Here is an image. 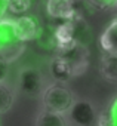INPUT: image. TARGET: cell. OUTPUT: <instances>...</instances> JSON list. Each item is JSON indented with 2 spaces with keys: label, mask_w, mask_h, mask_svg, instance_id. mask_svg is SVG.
Wrapping results in <instances>:
<instances>
[{
  "label": "cell",
  "mask_w": 117,
  "mask_h": 126,
  "mask_svg": "<svg viewBox=\"0 0 117 126\" xmlns=\"http://www.w3.org/2000/svg\"><path fill=\"white\" fill-rule=\"evenodd\" d=\"M73 102H74V94L64 82L50 83L42 91V104L43 108L46 110L65 114Z\"/></svg>",
  "instance_id": "6da1fadb"
},
{
  "label": "cell",
  "mask_w": 117,
  "mask_h": 126,
  "mask_svg": "<svg viewBox=\"0 0 117 126\" xmlns=\"http://www.w3.org/2000/svg\"><path fill=\"white\" fill-rule=\"evenodd\" d=\"M68 113V123L77 125V126H89L96 122V110L92 105V102L86 99H74L71 104Z\"/></svg>",
  "instance_id": "7a4b0ae2"
},
{
  "label": "cell",
  "mask_w": 117,
  "mask_h": 126,
  "mask_svg": "<svg viewBox=\"0 0 117 126\" xmlns=\"http://www.w3.org/2000/svg\"><path fill=\"white\" fill-rule=\"evenodd\" d=\"M61 56H64L73 68V73L74 76H79V74H83L88 68V56H89V52L86 49V46H83L80 42L74 40L71 45H68L67 47L62 49L61 52Z\"/></svg>",
  "instance_id": "3957f363"
},
{
  "label": "cell",
  "mask_w": 117,
  "mask_h": 126,
  "mask_svg": "<svg viewBox=\"0 0 117 126\" xmlns=\"http://www.w3.org/2000/svg\"><path fill=\"white\" fill-rule=\"evenodd\" d=\"M44 80L42 73L34 67H24L19 71V89L25 95H39L42 94Z\"/></svg>",
  "instance_id": "277c9868"
},
{
  "label": "cell",
  "mask_w": 117,
  "mask_h": 126,
  "mask_svg": "<svg viewBox=\"0 0 117 126\" xmlns=\"http://www.w3.org/2000/svg\"><path fill=\"white\" fill-rule=\"evenodd\" d=\"M14 24H15L16 37L22 43L33 42L40 34V24L36 16L24 14V15H19L16 19H14Z\"/></svg>",
  "instance_id": "5b68a950"
},
{
  "label": "cell",
  "mask_w": 117,
  "mask_h": 126,
  "mask_svg": "<svg viewBox=\"0 0 117 126\" xmlns=\"http://www.w3.org/2000/svg\"><path fill=\"white\" fill-rule=\"evenodd\" d=\"M46 11L49 16H52L53 19H62V21L74 19L77 15L76 0H47Z\"/></svg>",
  "instance_id": "8992f818"
},
{
  "label": "cell",
  "mask_w": 117,
  "mask_h": 126,
  "mask_svg": "<svg viewBox=\"0 0 117 126\" xmlns=\"http://www.w3.org/2000/svg\"><path fill=\"white\" fill-rule=\"evenodd\" d=\"M49 71H50V76L55 82H68L71 77H74V73H73V68L70 65V62L61 56V55H56L49 64Z\"/></svg>",
  "instance_id": "52a82bcc"
},
{
  "label": "cell",
  "mask_w": 117,
  "mask_h": 126,
  "mask_svg": "<svg viewBox=\"0 0 117 126\" xmlns=\"http://www.w3.org/2000/svg\"><path fill=\"white\" fill-rule=\"evenodd\" d=\"M99 46L104 53L117 55V18H114L99 37Z\"/></svg>",
  "instance_id": "ba28073f"
},
{
  "label": "cell",
  "mask_w": 117,
  "mask_h": 126,
  "mask_svg": "<svg viewBox=\"0 0 117 126\" xmlns=\"http://www.w3.org/2000/svg\"><path fill=\"white\" fill-rule=\"evenodd\" d=\"M18 43H22V42H19L16 37L14 19L2 18L0 19V50L9 49Z\"/></svg>",
  "instance_id": "9c48e42d"
},
{
  "label": "cell",
  "mask_w": 117,
  "mask_h": 126,
  "mask_svg": "<svg viewBox=\"0 0 117 126\" xmlns=\"http://www.w3.org/2000/svg\"><path fill=\"white\" fill-rule=\"evenodd\" d=\"M99 73L107 82L117 83V55L104 53L99 61Z\"/></svg>",
  "instance_id": "30bf717a"
},
{
  "label": "cell",
  "mask_w": 117,
  "mask_h": 126,
  "mask_svg": "<svg viewBox=\"0 0 117 126\" xmlns=\"http://www.w3.org/2000/svg\"><path fill=\"white\" fill-rule=\"evenodd\" d=\"M67 123L68 120H65L62 113H56L46 108H43L34 120L36 126H65Z\"/></svg>",
  "instance_id": "8fae6325"
},
{
  "label": "cell",
  "mask_w": 117,
  "mask_h": 126,
  "mask_svg": "<svg viewBox=\"0 0 117 126\" xmlns=\"http://www.w3.org/2000/svg\"><path fill=\"white\" fill-rule=\"evenodd\" d=\"M14 102H15L14 89L5 82H0V114L8 113L12 108Z\"/></svg>",
  "instance_id": "7c38bea8"
},
{
  "label": "cell",
  "mask_w": 117,
  "mask_h": 126,
  "mask_svg": "<svg viewBox=\"0 0 117 126\" xmlns=\"http://www.w3.org/2000/svg\"><path fill=\"white\" fill-rule=\"evenodd\" d=\"M98 123L99 125H108V126H117V95L110 102L107 111L104 114H101V120Z\"/></svg>",
  "instance_id": "4fadbf2b"
},
{
  "label": "cell",
  "mask_w": 117,
  "mask_h": 126,
  "mask_svg": "<svg viewBox=\"0 0 117 126\" xmlns=\"http://www.w3.org/2000/svg\"><path fill=\"white\" fill-rule=\"evenodd\" d=\"M33 0H8V11L14 15H24L31 9Z\"/></svg>",
  "instance_id": "5bb4252c"
},
{
  "label": "cell",
  "mask_w": 117,
  "mask_h": 126,
  "mask_svg": "<svg viewBox=\"0 0 117 126\" xmlns=\"http://www.w3.org/2000/svg\"><path fill=\"white\" fill-rule=\"evenodd\" d=\"M86 2L98 11H108V9L114 8L117 0H86Z\"/></svg>",
  "instance_id": "9a60e30c"
},
{
  "label": "cell",
  "mask_w": 117,
  "mask_h": 126,
  "mask_svg": "<svg viewBox=\"0 0 117 126\" xmlns=\"http://www.w3.org/2000/svg\"><path fill=\"white\" fill-rule=\"evenodd\" d=\"M9 65H11V61L0 52V82H5L9 76Z\"/></svg>",
  "instance_id": "2e32d148"
},
{
  "label": "cell",
  "mask_w": 117,
  "mask_h": 126,
  "mask_svg": "<svg viewBox=\"0 0 117 126\" xmlns=\"http://www.w3.org/2000/svg\"><path fill=\"white\" fill-rule=\"evenodd\" d=\"M8 12V0H0V19L5 18Z\"/></svg>",
  "instance_id": "e0dca14e"
},
{
  "label": "cell",
  "mask_w": 117,
  "mask_h": 126,
  "mask_svg": "<svg viewBox=\"0 0 117 126\" xmlns=\"http://www.w3.org/2000/svg\"><path fill=\"white\" fill-rule=\"evenodd\" d=\"M114 9H116V15H117V3L114 5Z\"/></svg>",
  "instance_id": "ac0fdd59"
}]
</instances>
